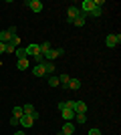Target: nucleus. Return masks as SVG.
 <instances>
[{
  "label": "nucleus",
  "instance_id": "39448f33",
  "mask_svg": "<svg viewBox=\"0 0 121 135\" xmlns=\"http://www.w3.org/2000/svg\"><path fill=\"white\" fill-rule=\"evenodd\" d=\"M61 55H63V49H51V51L46 52V55L42 56V59H46V61H51V62H52L55 59H59Z\"/></svg>",
  "mask_w": 121,
  "mask_h": 135
},
{
  "label": "nucleus",
  "instance_id": "f03ea898",
  "mask_svg": "<svg viewBox=\"0 0 121 135\" xmlns=\"http://www.w3.org/2000/svg\"><path fill=\"white\" fill-rule=\"evenodd\" d=\"M69 107L73 113H87V103L85 101H69Z\"/></svg>",
  "mask_w": 121,
  "mask_h": 135
},
{
  "label": "nucleus",
  "instance_id": "4468645a",
  "mask_svg": "<svg viewBox=\"0 0 121 135\" xmlns=\"http://www.w3.org/2000/svg\"><path fill=\"white\" fill-rule=\"evenodd\" d=\"M69 89H73V91H77V89H81V81L79 79H69V85H67Z\"/></svg>",
  "mask_w": 121,
  "mask_h": 135
},
{
  "label": "nucleus",
  "instance_id": "cd10ccee",
  "mask_svg": "<svg viewBox=\"0 0 121 135\" xmlns=\"http://www.w3.org/2000/svg\"><path fill=\"white\" fill-rule=\"evenodd\" d=\"M2 52H6V51H4V45L0 42V55H2Z\"/></svg>",
  "mask_w": 121,
  "mask_h": 135
},
{
  "label": "nucleus",
  "instance_id": "20e7f679",
  "mask_svg": "<svg viewBox=\"0 0 121 135\" xmlns=\"http://www.w3.org/2000/svg\"><path fill=\"white\" fill-rule=\"evenodd\" d=\"M119 42H121V36H119V34H107V38H105V45L109 46V49L117 46Z\"/></svg>",
  "mask_w": 121,
  "mask_h": 135
},
{
  "label": "nucleus",
  "instance_id": "423d86ee",
  "mask_svg": "<svg viewBox=\"0 0 121 135\" xmlns=\"http://www.w3.org/2000/svg\"><path fill=\"white\" fill-rule=\"evenodd\" d=\"M22 111H24V115H30L32 119H38V113H36V109L30 105V103H26V105H22Z\"/></svg>",
  "mask_w": 121,
  "mask_h": 135
},
{
  "label": "nucleus",
  "instance_id": "ddd939ff",
  "mask_svg": "<svg viewBox=\"0 0 121 135\" xmlns=\"http://www.w3.org/2000/svg\"><path fill=\"white\" fill-rule=\"evenodd\" d=\"M61 115H63V119H67V121H71V119H75V113H73V109H71V107L63 109V111H61Z\"/></svg>",
  "mask_w": 121,
  "mask_h": 135
},
{
  "label": "nucleus",
  "instance_id": "393cba45",
  "mask_svg": "<svg viewBox=\"0 0 121 135\" xmlns=\"http://www.w3.org/2000/svg\"><path fill=\"white\" fill-rule=\"evenodd\" d=\"M4 51L6 52H14V51H16V46H12L10 42H8V45H4Z\"/></svg>",
  "mask_w": 121,
  "mask_h": 135
},
{
  "label": "nucleus",
  "instance_id": "1a4fd4ad",
  "mask_svg": "<svg viewBox=\"0 0 121 135\" xmlns=\"http://www.w3.org/2000/svg\"><path fill=\"white\" fill-rule=\"evenodd\" d=\"M26 6H28L32 12H40V10H42V2H40V0H28Z\"/></svg>",
  "mask_w": 121,
  "mask_h": 135
},
{
  "label": "nucleus",
  "instance_id": "b1692460",
  "mask_svg": "<svg viewBox=\"0 0 121 135\" xmlns=\"http://www.w3.org/2000/svg\"><path fill=\"white\" fill-rule=\"evenodd\" d=\"M87 16H93V18H99V16H101V8H95V10H91V12H89V14H87Z\"/></svg>",
  "mask_w": 121,
  "mask_h": 135
},
{
  "label": "nucleus",
  "instance_id": "6ab92c4d",
  "mask_svg": "<svg viewBox=\"0 0 121 135\" xmlns=\"http://www.w3.org/2000/svg\"><path fill=\"white\" fill-rule=\"evenodd\" d=\"M22 115H24L22 107H14V109H12V117H18V119H20Z\"/></svg>",
  "mask_w": 121,
  "mask_h": 135
},
{
  "label": "nucleus",
  "instance_id": "c85d7f7f",
  "mask_svg": "<svg viewBox=\"0 0 121 135\" xmlns=\"http://www.w3.org/2000/svg\"><path fill=\"white\" fill-rule=\"evenodd\" d=\"M14 135H26V133H22V131H16V133H14Z\"/></svg>",
  "mask_w": 121,
  "mask_h": 135
},
{
  "label": "nucleus",
  "instance_id": "bb28decb",
  "mask_svg": "<svg viewBox=\"0 0 121 135\" xmlns=\"http://www.w3.org/2000/svg\"><path fill=\"white\" fill-rule=\"evenodd\" d=\"M89 135H101V131H99V129H91V131H89Z\"/></svg>",
  "mask_w": 121,
  "mask_h": 135
},
{
  "label": "nucleus",
  "instance_id": "9d476101",
  "mask_svg": "<svg viewBox=\"0 0 121 135\" xmlns=\"http://www.w3.org/2000/svg\"><path fill=\"white\" fill-rule=\"evenodd\" d=\"M73 131H75V125L71 123V121H67V123L63 125V129H61L59 135H73Z\"/></svg>",
  "mask_w": 121,
  "mask_h": 135
},
{
  "label": "nucleus",
  "instance_id": "4be33fe9",
  "mask_svg": "<svg viewBox=\"0 0 121 135\" xmlns=\"http://www.w3.org/2000/svg\"><path fill=\"white\" fill-rule=\"evenodd\" d=\"M49 85H51V87H59V77L51 75V77H49Z\"/></svg>",
  "mask_w": 121,
  "mask_h": 135
},
{
  "label": "nucleus",
  "instance_id": "a211bd4d",
  "mask_svg": "<svg viewBox=\"0 0 121 135\" xmlns=\"http://www.w3.org/2000/svg\"><path fill=\"white\" fill-rule=\"evenodd\" d=\"M38 46H40V52H42V56H45L46 52L51 51V42H46V40L42 42V45H38Z\"/></svg>",
  "mask_w": 121,
  "mask_h": 135
},
{
  "label": "nucleus",
  "instance_id": "6e6552de",
  "mask_svg": "<svg viewBox=\"0 0 121 135\" xmlns=\"http://www.w3.org/2000/svg\"><path fill=\"white\" fill-rule=\"evenodd\" d=\"M81 14V10H79V6H69V10H67V16H69V22H73L77 16Z\"/></svg>",
  "mask_w": 121,
  "mask_h": 135
},
{
  "label": "nucleus",
  "instance_id": "a878e982",
  "mask_svg": "<svg viewBox=\"0 0 121 135\" xmlns=\"http://www.w3.org/2000/svg\"><path fill=\"white\" fill-rule=\"evenodd\" d=\"M67 107H69V101H61V103H59V109H61V111L67 109Z\"/></svg>",
  "mask_w": 121,
  "mask_h": 135
},
{
  "label": "nucleus",
  "instance_id": "aec40b11",
  "mask_svg": "<svg viewBox=\"0 0 121 135\" xmlns=\"http://www.w3.org/2000/svg\"><path fill=\"white\" fill-rule=\"evenodd\" d=\"M69 75H61V77H59V85H65V87H67V85H69Z\"/></svg>",
  "mask_w": 121,
  "mask_h": 135
},
{
  "label": "nucleus",
  "instance_id": "dca6fc26",
  "mask_svg": "<svg viewBox=\"0 0 121 135\" xmlns=\"http://www.w3.org/2000/svg\"><path fill=\"white\" fill-rule=\"evenodd\" d=\"M85 14H83V12H81V14H79V16H77L75 18V20H73V24H75V26H83V24H85Z\"/></svg>",
  "mask_w": 121,
  "mask_h": 135
},
{
  "label": "nucleus",
  "instance_id": "7ed1b4c3",
  "mask_svg": "<svg viewBox=\"0 0 121 135\" xmlns=\"http://www.w3.org/2000/svg\"><path fill=\"white\" fill-rule=\"evenodd\" d=\"M79 10L87 16V14H89L91 10H95V2H93V0H83V2H81V8H79Z\"/></svg>",
  "mask_w": 121,
  "mask_h": 135
},
{
  "label": "nucleus",
  "instance_id": "2eb2a0df",
  "mask_svg": "<svg viewBox=\"0 0 121 135\" xmlns=\"http://www.w3.org/2000/svg\"><path fill=\"white\" fill-rule=\"evenodd\" d=\"M16 67L20 69V71L28 69V59H18V61H16Z\"/></svg>",
  "mask_w": 121,
  "mask_h": 135
},
{
  "label": "nucleus",
  "instance_id": "9b49d317",
  "mask_svg": "<svg viewBox=\"0 0 121 135\" xmlns=\"http://www.w3.org/2000/svg\"><path fill=\"white\" fill-rule=\"evenodd\" d=\"M10 40H12V34L8 32V30H2V32H0V42H2V45H8Z\"/></svg>",
  "mask_w": 121,
  "mask_h": 135
},
{
  "label": "nucleus",
  "instance_id": "f257e3e1",
  "mask_svg": "<svg viewBox=\"0 0 121 135\" xmlns=\"http://www.w3.org/2000/svg\"><path fill=\"white\" fill-rule=\"evenodd\" d=\"M24 51H26V56H32V59L36 61V65L45 61V59H42V52H40V46H38V45H28Z\"/></svg>",
  "mask_w": 121,
  "mask_h": 135
},
{
  "label": "nucleus",
  "instance_id": "0eeeda50",
  "mask_svg": "<svg viewBox=\"0 0 121 135\" xmlns=\"http://www.w3.org/2000/svg\"><path fill=\"white\" fill-rule=\"evenodd\" d=\"M18 123L22 125V127H26V129H28V127H32V125H35V119L30 117V115H22V117L18 119Z\"/></svg>",
  "mask_w": 121,
  "mask_h": 135
},
{
  "label": "nucleus",
  "instance_id": "f3484780",
  "mask_svg": "<svg viewBox=\"0 0 121 135\" xmlns=\"http://www.w3.org/2000/svg\"><path fill=\"white\" fill-rule=\"evenodd\" d=\"M42 67H45V73H52L55 71V65L51 61H42Z\"/></svg>",
  "mask_w": 121,
  "mask_h": 135
},
{
  "label": "nucleus",
  "instance_id": "f8f14e48",
  "mask_svg": "<svg viewBox=\"0 0 121 135\" xmlns=\"http://www.w3.org/2000/svg\"><path fill=\"white\" fill-rule=\"evenodd\" d=\"M32 75H35V77H42V75H46V73H45V67H42V62L35 65V69H32Z\"/></svg>",
  "mask_w": 121,
  "mask_h": 135
},
{
  "label": "nucleus",
  "instance_id": "412c9836",
  "mask_svg": "<svg viewBox=\"0 0 121 135\" xmlns=\"http://www.w3.org/2000/svg\"><path fill=\"white\" fill-rule=\"evenodd\" d=\"M14 55H16L18 59H26V51H24V49H20V46H18L16 51H14Z\"/></svg>",
  "mask_w": 121,
  "mask_h": 135
},
{
  "label": "nucleus",
  "instance_id": "5701e85b",
  "mask_svg": "<svg viewBox=\"0 0 121 135\" xmlns=\"http://www.w3.org/2000/svg\"><path fill=\"white\" fill-rule=\"evenodd\" d=\"M75 119H77V123H85V121H87L85 113H75Z\"/></svg>",
  "mask_w": 121,
  "mask_h": 135
}]
</instances>
